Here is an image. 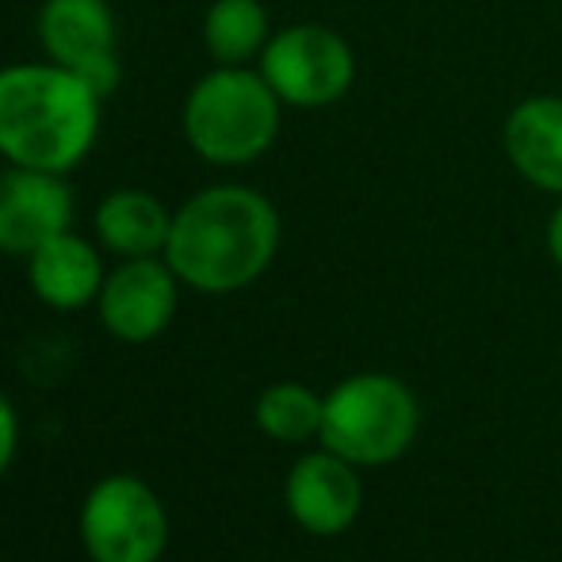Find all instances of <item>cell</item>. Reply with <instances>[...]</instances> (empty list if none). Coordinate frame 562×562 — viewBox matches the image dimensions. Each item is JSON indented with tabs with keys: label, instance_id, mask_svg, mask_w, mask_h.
I'll return each mask as SVG.
<instances>
[{
	"label": "cell",
	"instance_id": "1",
	"mask_svg": "<svg viewBox=\"0 0 562 562\" xmlns=\"http://www.w3.org/2000/svg\"><path fill=\"white\" fill-rule=\"evenodd\" d=\"M280 215L252 188H207L172 215L165 260L180 283L207 295L241 291L272 265Z\"/></svg>",
	"mask_w": 562,
	"mask_h": 562
},
{
	"label": "cell",
	"instance_id": "2",
	"mask_svg": "<svg viewBox=\"0 0 562 562\" xmlns=\"http://www.w3.org/2000/svg\"><path fill=\"white\" fill-rule=\"evenodd\" d=\"M100 131V97L66 66L0 69V154L8 165L69 172Z\"/></svg>",
	"mask_w": 562,
	"mask_h": 562
},
{
	"label": "cell",
	"instance_id": "3",
	"mask_svg": "<svg viewBox=\"0 0 562 562\" xmlns=\"http://www.w3.org/2000/svg\"><path fill=\"white\" fill-rule=\"evenodd\" d=\"M280 104L265 74L223 66L184 100L188 146L211 165H249L268 154L280 134Z\"/></svg>",
	"mask_w": 562,
	"mask_h": 562
},
{
	"label": "cell",
	"instance_id": "4",
	"mask_svg": "<svg viewBox=\"0 0 562 562\" xmlns=\"http://www.w3.org/2000/svg\"><path fill=\"white\" fill-rule=\"evenodd\" d=\"M417 432V402L391 375H352L329 391L322 406V445L348 463H391Z\"/></svg>",
	"mask_w": 562,
	"mask_h": 562
},
{
	"label": "cell",
	"instance_id": "5",
	"mask_svg": "<svg viewBox=\"0 0 562 562\" xmlns=\"http://www.w3.org/2000/svg\"><path fill=\"white\" fill-rule=\"evenodd\" d=\"M81 540L92 562H157L169 543V517L146 482L112 474L85 497Z\"/></svg>",
	"mask_w": 562,
	"mask_h": 562
},
{
	"label": "cell",
	"instance_id": "6",
	"mask_svg": "<svg viewBox=\"0 0 562 562\" xmlns=\"http://www.w3.org/2000/svg\"><path fill=\"white\" fill-rule=\"evenodd\" d=\"M260 74L291 108H329L352 89V46L322 23H295L268 38Z\"/></svg>",
	"mask_w": 562,
	"mask_h": 562
},
{
	"label": "cell",
	"instance_id": "7",
	"mask_svg": "<svg viewBox=\"0 0 562 562\" xmlns=\"http://www.w3.org/2000/svg\"><path fill=\"white\" fill-rule=\"evenodd\" d=\"M177 283L180 276L169 268V260L138 257L104 276L100 288V322L119 340H154L169 329L172 314H177Z\"/></svg>",
	"mask_w": 562,
	"mask_h": 562
},
{
	"label": "cell",
	"instance_id": "8",
	"mask_svg": "<svg viewBox=\"0 0 562 562\" xmlns=\"http://www.w3.org/2000/svg\"><path fill=\"white\" fill-rule=\"evenodd\" d=\"M74 223V192L61 172L20 169L0 172V252H35Z\"/></svg>",
	"mask_w": 562,
	"mask_h": 562
},
{
	"label": "cell",
	"instance_id": "9",
	"mask_svg": "<svg viewBox=\"0 0 562 562\" xmlns=\"http://www.w3.org/2000/svg\"><path fill=\"white\" fill-rule=\"evenodd\" d=\"M348 463L337 451H314L303 456L288 474V509L306 532L314 536H337L356 520L363 502V486Z\"/></svg>",
	"mask_w": 562,
	"mask_h": 562
},
{
	"label": "cell",
	"instance_id": "10",
	"mask_svg": "<svg viewBox=\"0 0 562 562\" xmlns=\"http://www.w3.org/2000/svg\"><path fill=\"white\" fill-rule=\"evenodd\" d=\"M505 154L528 184L562 195V97H528L505 119Z\"/></svg>",
	"mask_w": 562,
	"mask_h": 562
},
{
	"label": "cell",
	"instance_id": "11",
	"mask_svg": "<svg viewBox=\"0 0 562 562\" xmlns=\"http://www.w3.org/2000/svg\"><path fill=\"white\" fill-rule=\"evenodd\" d=\"M38 43L50 61L81 69L115 54V15L108 0H46L38 12Z\"/></svg>",
	"mask_w": 562,
	"mask_h": 562
},
{
	"label": "cell",
	"instance_id": "12",
	"mask_svg": "<svg viewBox=\"0 0 562 562\" xmlns=\"http://www.w3.org/2000/svg\"><path fill=\"white\" fill-rule=\"evenodd\" d=\"M27 276L35 295L54 311H77V306L92 303L104 288V268H100L97 249L69 229L31 252Z\"/></svg>",
	"mask_w": 562,
	"mask_h": 562
},
{
	"label": "cell",
	"instance_id": "13",
	"mask_svg": "<svg viewBox=\"0 0 562 562\" xmlns=\"http://www.w3.org/2000/svg\"><path fill=\"white\" fill-rule=\"evenodd\" d=\"M172 215L165 211V203L149 192H112L97 211V234L112 252L126 260L138 257H157L169 245Z\"/></svg>",
	"mask_w": 562,
	"mask_h": 562
},
{
	"label": "cell",
	"instance_id": "14",
	"mask_svg": "<svg viewBox=\"0 0 562 562\" xmlns=\"http://www.w3.org/2000/svg\"><path fill=\"white\" fill-rule=\"evenodd\" d=\"M268 12L260 0H215L203 20V43L223 66H245L268 46Z\"/></svg>",
	"mask_w": 562,
	"mask_h": 562
},
{
	"label": "cell",
	"instance_id": "15",
	"mask_svg": "<svg viewBox=\"0 0 562 562\" xmlns=\"http://www.w3.org/2000/svg\"><path fill=\"white\" fill-rule=\"evenodd\" d=\"M322 406H326V398H318L314 391H306L303 383H276L260 394L257 425L272 440L299 445V440H306V437H318Z\"/></svg>",
	"mask_w": 562,
	"mask_h": 562
},
{
	"label": "cell",
	"instance_id": "16",
	"mask_svg": "<svg viewBox=\"0 0 562 562\" xmlns=\"http://www.w3.org/2000/svg\"><path fill=\"white\" fill-rule=\"evenodd\" d=\"M12 451H15V414L4 394H0V474L12 463Z\"/></svg>",
	"mask_w": 562,
	"mask_h": 562
},
{
	"label": "cell",
	"instance_id": "17",
	"mask_svg": "<svg viewBox=\"0 0 562 562\" xmlns=\"http://www.w3.org/2000/svg\"><path fill=\"white\" fill-rule=\"evenodd\" d=\"M548 249H551V257H555V265L562 268V200H559V207L551 211V223H548Z\"/></svg>",
	"mask_w": 562,
	"mask_h": 562
}]
</instances>
